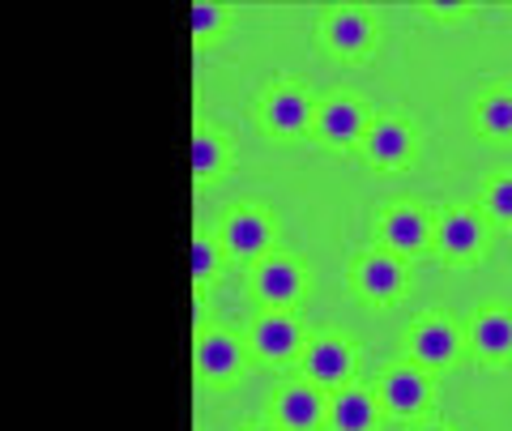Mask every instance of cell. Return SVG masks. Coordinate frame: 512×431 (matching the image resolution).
<instances>
[{
	"label": "cell",
	"instance_id": "7a4b0ae2",
	"mask_svg": "<svg viewBox=\"0 0 512 431\" xmlns=\"http://www.w3.org/2000/svg\"><path fill=\"white\" fill-rule=\"evenodd\" d=\"M346 286L355 291V299H363L372 312H389L410 295V261L393 257L376 248H363L350 257L346 265Z\"/></svg>",
	"mask_w": 512,
	"mask_h": 431
},
{
	"label": "cell",
	"instance_id": "2e32d148",
	"mask_svg": "<svg viewBox=\"0 0 512 431\" xmlns=\"http://www.w3.org/2000/svg\"><path fill=\"white\" fill-rule=\"evenodd\" d=\"M466 346L474 359L504 367L512 359V308H504V303H483L466 321Z\"/></svg>",
	"mask_w": 512,
	"mask_h": 431
},
{
	"label": "cell",
	"instance_id": "4fadbf2b",
	"mask_svg": "<svg viewBox=\"0 0 512 431\" xmlns=\"http://www.w3.org/2000/svg\"><path fill=\"white\" fill-rule=\"evenodd\" d=\"M431 235H436V214H427L423 205H414V201L384 205L376 214V244L402 261H414L419 252H427Z\"/></svg>",
	"mask_w": 512,
	"mask_h": 431
},
{
	"label": "cell",
	"instance_id": "603a6c76",
	"mask_svg": "<svg viewBox=\"0 0 512 431\" xmlns=\"http://www.w3.org/2000/svg\"><path fill=\"white\" fill-rule=\"evenodd\" d=\"M423 13L436 22H466L478 13V5H470V0H427Z\"/></svg>",
	"mask_w": 512,
	"mask_h": 431
},
{
	"label": "cell",
	"instance_id": "7402d4cb",
	"mask_svg": "<svg viewBox=\"0 0 512 431\" xmlns=\"http://www.w3.org/2000/svg\"><path fill=\"white\" fill-rule=\"evenodd\" d=\"M231 18H235V9L222 5V0H192V9H188V39L192 43L214 39V35H222V30H231Z\"/></svg>",
	"mask_w": 512,
	"mask_h": 431
},
{
	"label": "cell",
	"instance_id": "9c48e42d",
	"mask_svg": "<svg viewBox=\"0 0 512 431\" xmlns=\"http://www.w3.org/2000/svg\"><path fill=\"white\" fill-rule=\"evenodd\" d=\"M491 222L478 214V205H444L436 214V235H431V252L444 265H478L487 248Z\"/></svg>",
	"mask_w": 512,
	"mask_h": 431
},
{
	"label": "cell",
	"instance_id": "277c9868",
	"mask_svg": "<svg viewBox=\"0 0 512 431\" xmlns=\"http://www.w3.org/2000/svg\"><path fill=\"white\" fill-rule=\"evenodd\" d=\"M376 397H380V410L389 419H423V414L436 406V372L431 367H419L414 359H397L380 372L376 380Z\"/></svg>",
	"mask_w": 512,
	"mask_h": 431
},
{
	"label": "cell",
	"instance_id": "6da1fadb",
	"mask_svg": "<svg viewBox=\"0 0 512 431\" xmlns=\"http://www.w3.org/2000/svg\"><path fill=\"white\" fill-rule=\"evenodd\" d=\"M380 39L372 5H329L316 18V47L338 65H363Z\"/></svg>",
	"mask_w": 512,
	"mask_h": 431
},
{
	"label": "cell",
	"instance_id": "7c38bea8",
	"mask_svg": "<svg viewBox=\"0 0 512 431\" xmlns=\"http://www.w3.org/2000/svg\"><path fill=\"white\" fill-rule=\"evenodd\" d=\"M214 235L222 239V248H227L231 261L256 265V261H265L269 252H274L278 227H274V214H269L265 205H231V210L222 214Z\"/></svg>",
	"mask_w": 512,
	"mask_h": 431
},
{
	"label": "cell",
	"instance_id": "e0dca14e",
	"mask_svg": "<svg viewBox=\"0 0 512 431\" xmlns=\"http://www.w3.org/2000/svg\"><path fill=\"white\" fill-rule=\"evenodd\" d=\"M384 419L376 389L367 385H346L338 393H329V431H376Z\"/></svg>",
	"mask_w": 512,
	"mask_h": 431
},
{
	"label": "cell",
	"instance_id": "5b68a950",
	"mask_svg": "<svg viewBox=\"0 0 512 431\" xmlns=\"http://www.w3.org/2000/svg\"><path fill=\"white\" fill-rule=\"evenodd\" d=\"M372 120H376V111L367 107L359 94L333 90L316 107V129H312V137L325 150H333V154H359L367 129H372Z\"/></svg>",
	"mask_w": 512,
	"mask_h": 431
},
{
	"label": "cell",
	"instance_id": "ffe728a7",
	"mask_svg": "<svg viewBox=\"0 0 512 431\" xmlns=\"http://www.w3.org/2000/svg\"><path fill=\"white\" fill-rule=\"evenodd\" d=\"M478 214H483L491 227L512 231V167L483 180V188H478Z\"/></svg>",
	"mask_w": 512,
	"mask_h": 431
},
{
	"label": "cell",
	"instance_id": "44dd1931",
	"mask_svg": "<svg viewBox=\"0 0 512 431\" xmlns=\"http://www.w3.org/2000/svg\"><path fill=\"white\" fill-rule=\"evenodd\" d=\"M227 248H222V239L214 231H197L192 235V248H188V274H192V286H201L210 282L214 274H222V265H227Z\"/></svg>",
	"mask_w": 512,
	"mask_h": 431
},
{
	"label": "cell",
	"instance_id": "3957f363",
	"mask_svg": "<svg viewBox=\"0 0 512 431\" xmlns=\"http://www.w3.org/2000/svg\"><path fill=\"white\" fill-rule=\"evenodd\" d=\"M316 107H320V99L308 86H299V82H269L261 90V99H256V120H261V129L269 137L299 141V137H312Z\"/></svg>",
	"mask_w": 512,
	"mask_h": 431
},
{
	"label": "cell",
	"instance_id": "cb8c5ba5",
	"mask_svg": "<svg viewBox=\"0 0 512 431\" xmlns=\"http://www.w3.org/2000/svg\"><path fill=\"white\" fill-rule=\"evenodd\" d=\"M410 431H453L448 423H419V427H410Z\"/></svg>",
	"mask_w": 512,
	"mask_h": 431
},
{
	"label": "cell",
	"instance_id": "5bb4252c",
	"mask_svg": "<svg viewBox=\"0 0 512 431\" xmlns=\"http://www.w3.org/2000/svg\"><path fill=\"white\" fill-rule=\"evenodd\" d=\"M414 150H419V133L406 116H376L363 137L359 158L380 175H402L414 163Z\"/></svg>",
	"mask_w": 512,
	"mask_h": 431
},
{
	"label": "cell",
	"instance_id": "9a60e30c",
	"mask_svg": "<svg viewBox=\"0 0 512 431\" xmlns=\"http://www.w3.org/2000/svg\"><path fill=\"white\" fill-rule=\"evenodd\" d=\"M329 419V393L316 389L312 380H286L269 397V423L282 431H320Z\"/></svg>",
	"mask_w": 512,
	"mask_h": 431
},
{
	"label": "cell",
	"instance_id": "d6986e66",
	"mask_svg": "<svg viewBox=\"0 0 512 431\" xmlns=\"http://www.w3.org/2000/svg\"><path fill=\"white\" fill-rule=\"evenodd\" d=\"M188 163H192V175H197V180H214V175H227L235 167V150H231L227 137L210 129V124H197V129H192Z\"/></svg>",
	"mask_w": 512,
	"mask_h": 431
},
{
	"label": "cell",
	"instance_id": "30bf717a",
	"mask_svg": "<svg viewBox=\"0 0 512 431\" xmlns=\"http://www.w3.org/2000/svg\"><path fill=\"white\" fill-rule=\"evenodd\" d=\"M192 367H197V376L205 380V385L227 389V385H235V380L244 376L248 342L227 325H201L197 342H192Z\"/></svg>",
	"mask_w": 512,
	"mask_h": 431
},
{
	"label": "cell",
	"instance_id": "ba28073f",
	"mask_svg": "<svg viewBox=\"0 0 512 431\" xmlns=\"http://www.w3.org/2000/svg\"><path fill=\"white\" fill-rule=\"evenodd\" d=\"M466 325L453 321L448 312H423L414 316V325L406 333V359H414L419 367H431V372H444L453 367L461 355H466Z\"/></svg>",
	"mask_w": 512,
	"mask_h": 431
},
{
	"label": "cell",
	"instance_id": "8992f818",
	"mask_svg": "<svg viewBox=\"0 0 512 431\" xmlns=\"http://www.w3.org/2000/svg\"><path fill=\"white\" fill-rule=\"evenodd\" d=\"M355 372H359V346L350 342L342 329L312 333L308 346H303V355H299V376L312 380V385L325 389V393L355 385Z\"/></svg>",
	"mask_w": 512,
	"mask_h": 431
},
{
	"label": "cell",
	"instance_id": "ac0fdd59",
	"mask_svg": "<svg viewBox=\"0 0 512 431\" xmlns=\"http://www.w3.org/2000/svg\"><path fill=\"white\" fill-rule=\"evenodd\" d=\"M474 133L495 146L512 141V86H487L474 99Z\"/></svg>",
	"mask_w": 512,
	"mask_h": 431
},
{
	"label": "cell",
	"instance_id": "52a82bcc",
	"mask_svg": "<svg viewBox=\"0 0 512 431\" xmlns=\"http://www.w3.org/2000/svg\"><path fill=\"white\" fill-rule=\"evenodd\" d=\"M248 295L261 308L295 312L299 299L308 295V265L291 257V252H269L265 261H256L248 269Z\"/></svg>",
	"mask_w": 512,
	"mask_h": 431
},
{
	"label": "cell",
	"instance_id": "8fae6325",
	"mask_svg": "<svg viewBox=\"0 0 512 431\" xmlns=\"http://www.w3.org/2000/svg\"><path fill=\"white\" fill-rule=\"evenodd\" d=\"M312 333L303 329V321L295 312H274V308H261L248 325V355H256L269 367H282V363H299L303 346H308Z\"/></svg>",
	"mask_w": 512,
	"mask_h": 431
},
{
	"label": "cell",
	"instance_id": "d4e9b609",
	"mask_svg": "<svg viewBox=\"0 0 512 431\" xmlns=\"http://www.w3.org/2000/svg\"><path fill=\"white\" fill-rule=\"evenodd\" d=\"M244 431H282V427L278 423H248Z\"/></svg>",
	"mask_w": 512,
	"mask_h": 431
}]
</instances>
